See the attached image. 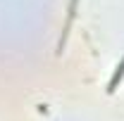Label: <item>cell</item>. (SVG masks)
<instances>
[{
    "instance_id": "cell-1",
    "label": "cell",
    "mask_w": 124,
    "mask_h": 121,
    "mask_svg": "<svg viewBox=\"0 0 124 121\" xmlns=\"http://www.w3.org/2000/svg\"><path fill=\"white\" fill-rule=\"evenodd\" d=\"M124 76V62H122V67H117V71H115V76H112V81H110V90H115V86H117V81Z\"/></svg>"
}]
</instances>
